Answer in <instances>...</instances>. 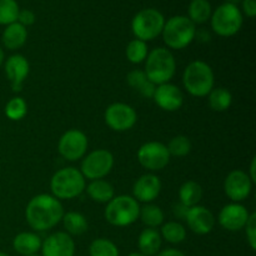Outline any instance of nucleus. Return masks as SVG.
Returning a JSON list of instances; mask_svg holds the SVG:
<instances>
[{"mask_svg":"<svg viewBox=\"0 0 256 256\" xmlns=\"http://www.w3.org/2000/svg\"><path fill=\"white\" fill-rule=\"evenodd\" d=\"M62 205L52 195L40 194L32 198L25 209V218L35 232H46L62 222L64 216Z\"/></svg>","mask_w":256,"mask_h":256,"instance_id":"f257e3e1","label":"nucleus"},{"mask_svg":"<svg viewBox=\"0 0 256 256\" xmlns=\"http://www.w3.org/2000/svg\"><path fill=\"white\" fill-rule=\"evenodd\" d=\"M176 62L166 48H155L145 59V75L155 85L166 84L174 78Z\"/></svg>","mask_w":256,"mask_h":256,"instance_id":"f03ea898","label":"nucleus"},{"mask_svg":"<svg viewBox=\"0 0 256 256\" xmlns=\"http://www.w3.org/2000/svg\"><path fill=\"white\" fill-rule=\"evenodd\" d=\"M215 76L212 66L202 60L192 62L184 70L182 84L190 95L204 98L214 89Z\"/></svg>","mask_w":256,"mask_h":256,"instance_id":"7ed1b4c3","label":"nucleus"},{"mask_svg":"<svg viewBox=\"0 0 256 256\" xmlns=\"http://www.w3.org/2000/svg\"><path fill=\"white\" fill-rule=\"evenodd\" d=\"M162 40L168 48L182 50L189 46L196 36V25L188 16L176 15L165 22L162 28Z\"/></svg>","mask_w":256,"mask_h":256,"instance_id":"20e7f679","label":"nucleus"},{"mask_svg":"<svg viewBox=\"0 0 256 256\" xmlns=\"http://www.w3.org/2000/svg\"><path fill=\"white\" fill-rule=\"evenodd\" d=\"M86 188L85 178L76 168H64L52 175L50 180V189L52 196L58 200H70L78 198Z\"/></svg>","mask_w":256,"mask_h":256,"instance_id":"39448f33","label":"nucleus"},{"mask_svg":"<svg viewBox=\"0 0 256 256\" xmlns=\"http://www.w3.org/2000/svg\"><path fill=\"white\" fill-rule=\"evenodd\" d=\"M140 205L136 200L129 195L114 196L106 205L105 219L114 226L124 228L134 224L139 219Z\"/></svg>","mask_w":256,"mask_h":256,"instance_id":"423d86ee","label":"nucleus"},{"mask_svg":"<svg viewBox=\"0 0 256 256\" xmlns=\"http://www.w3.org/2000/svg\"><path fill=\"white\" fill-rule=\"evenodd\" d=\"M165 24V18L159 10L154 8L140 10L132 20V32L135 39L150 42L162 35Z\"/></svg>","mask_w":256,"mask_h":256,"instance_id":"0eeeda50","label":"nucleus"},{"mask_svg":"<svg viewBox=\"0 0 256 256\" xmlns=\"http://www.w3.org/2000/svg\"><path fill=\"white\" fill-rule=\"evenodd\" d=\"M212 29L218 35L224 38H229L240 32L242 26V10L238 8V5L224 2L219 5L214 12L212 14Z\"/></svg>","mask_w":256,"mask_h":256,"instance_id":"6e6552de","label":"nucleus"},{"mask_svg":"<svg viewBox=\"0 0 256 256\" xmlns=\"http://www.w3.org/2000/svg\"><path fill=\"white\" fill-rule=\"evenodd\" d=\"M114 166V156L109 150L98 149L88 154L82 162L80 172L85 179L99 180L106 176Z\"/></svg>","mask_w":256,"mask_h":256,"instance_id":"1a4fd4ad","label":"nucleus"},{"mask_svg":"<svg viewBox=\"0 0 256 256\" xmlns=\"http://www.w3.org/2000/svg\"><path fill=\"white\" fill-rule=\"evenodd\" d=\"M138 160L140 165L150 172L162 170L170 162V154L166 145L159 142H149L142 144L138 150Z\"/></svg>","mask_w":256,"mask_h":256,"instance_id":"9d476101","label":"nucleus"},{"mask_svg":"<svg viewBox=\"0 0 256 256\" xmlns=\"http://www.w3.org/2000/svg\"><path fill=\"white\" fill-rule=\"evenodd\" d=\"M88 144V138L84 132L78 129H72L62 135L58 144V150L65 160L76 162L84 158Z\"/></svg>","mask_w":256,"mask_h":256,"instance_id":"9b49d317","label":"nucleus"},{"mask_svg":"<svg viewBox=\"0 0 256 256\" xmlns=\"http://www.w3.org/2000/svg\"><path fill=\"white\" fill-rule=\"evenodd\" d=\"M105 122L114 132H126L136 124L138 115L134 108L124 102H114L105 110Z\"/></svg>","mask_w":256,"mask_h":256,"instance_id":"f8f14e48","label":"nucleus"},{"mask_svg":"<svg viewBox=\"0 0 256 256\" xmlns=\"http://www.w3.org/2000/svg\"><path fill=\"white\" fill-rule=\"evenodd\" d=\"M252 189V182L248 172L242 170H232L229 172L224 182L226 196L234 202H240L246 199Z\"/></svg>","mask_w":256,"mask_h":256,"instance_id":"ddd939ff","label":"nucleus"},{"mask_svg":"<svg viewBox=\"0 0 256 256\" xmlns=\"http://www.w3.org/2000/svg\"><path fill=\"white\" fill-rule=\"evenodd\" d=\"M184 220L192 232L198 235H206L212 232L215 225V218L208 208L195 205L186 210Z\"/></svg>","mask_w":256,"mask_h":256,"instance_id":"4468645a","label":"nucleus"},{"mask_svg":"<svg viewBox=\"0 0 256 256\" xmlns=\"http://www.w3.org/2000/svg\"><path fill=\"white\" fill-rule=\"evenodd\" d=\"M250 212H248L244 205L239 202H232L228 204L220 210L219 212V224L228 232H239L244 229Z\"/></svg>","mask_w":256,"mask_h":256,"instance_id":"2eb2a0df","label":"nucleus"},{"mask_svg":"<svg viewBox=\"0 0 256 256\" xmlns=\"http://www.w3.org/2000/svg\"><path fill=\"white\" fill-rule=\"evenodd\" d=\"M42 256H74L75 242L69 234L58 232L49 235L42 242Z\"/></svg>","mask_w":256,"mask_h":256,"instance_id":"dca6fc26","label":"nucleus"},{"mask_svg":"<svg viewBox=\"0 0 256 256\" xmlns=\"http://www.w3.org/2000/svg\"><path fill=\"white\" fill-rule=\"evenodd\" d=\"M5 74L9 79L12 92H22V84L30 72V65L26 58L22 54H14L5 62Z\"/></svg>","mask_w":256,"mask_h":256,"instance_id":"f3484780","label":"nucleus"},{"mask_svg":"<svg viewBox=\"0 0 256 256\" xmlns=\"http://www.w3.org/2000/svg\"><path fill=\"white\" fill-rule=\"evenodd\" d=\"M152 99L158 106L165 112H176L184 104V95L182 90L170 82L158 85Z\"/></svg>","mask_w":256,"mask_h":256,"instance_id":"a211bd4d","label":"nucleus"},{"mask_svg":"<svg viewBox=\"0 0 256 256\" xmlns=\"http://www.w3.org/2000/svg\"><path fill=\"white\" fill-rule=\"evenodd\" d=\"M160 192H162V182L159 178L154 174H145L135 182L132 188V195H134L132 198L138 202L150 204L159 196Z\"/></svg>","mask_w":256,"mask_h":256,"instance_id":"6ab92c4d","label":"nucleus"},{"mask_svg":"<svg viewBox=\"0 0 256 256\" xmlns=\"http://www.w3.org/2000/svg\"><path fill=\"white\" fill-rule=\"evenodd\" d=\"M28 30L18 22L5 26L2 34V42L6 49L16 50L20 49L26 42Z\"/></svg>","mask_w":256,"mask_h":256,"instance_id":"aec40b11","label":"nucleus"},{"mask_svg":"<svg viewBox=\"0 0 256 256\" xmlns=\"http://www.w3.org/2000/svg\"><path fill=\"white\" fill-rule=\"evenodd\" d=\"M42 240L39 235L34 232H20L12 240V248L18 254L22 256L36 255V252L42 249Z\"/></svg>","mask_w":256,"mask_h":256,"instance_id":"412c9836","label":"nucleus"},{"mask_svg":"<svg viewBox=\"0 0 256 256\" xmlns=\"http://www.w3.org/2000/svg\"><path fill=\"white\" fill-rule=\"evenodd\" d=\"M139 252L145 256H155L162 248V235L156 229L146 228L142 230L138 239Z\"/></svg>","mask_w":256,"mask_h":256,"instance_id":"4be33fe9","label":"nucleus"},{"mask_svg":"<svg viewBox=\"0 0 256 256\" xmlns=\"http://www.w3.org/2000/svg\"><path fill=\"white\" fill-rule=\"evenodd\" d=\"M85 189L90 199L102 204H108L115 196L114 186L102 179L92 180Z\"/></svg>","mask_w":256,"mask_h":256,"instance_id":"5701e85b","label":"nucleus"},{"mask_svg":"<svg viewBox=\"0 0 256 256\" xmlns=\"http://www.w3.org/2000/svg\"><path fill=\"white\" fill-rule=\"evenodd\" d=\"M126 82L132 89L138 90L142 96L145 98H152L154 96L155 89L156 85L152 84L149 79L146 78L145 72L142 70L135 69L130 72L126 76Z\"/></svg>","mask_w":256,"mask_h":256,"instance_id":"b1692460","label":"nucleus"},{"mask_svg":"<svg viewBox=\"0 0 256 256\" xmlns=\"http://www.w3.org/2000/svg\"><path fill=\"white\" fill-rule=\"evenodd\" d=\"M202 198V188L196 182H185L179 189L180 204L185 208H192L200 202Z\"/></svg>","mask_w":256,"mask_h":256,"instance_id":"393cba45","label":"nucleus"},{"mask_svg":"<svg viewBox=\"0 0 256 256\" xmlns=\"http://www.w3.org/2000/svg\"><path fill=\"white\" fill-rule=\"evenodd\" d=\"M189 19L196 24H204L212 18V9L209 0H192L188 8Z\"/></svg>","mask_w":256,"mask_h":256,"instance_id":"a878e982","label":"nucleus"},{"mask_svg":"<svg viewBox=\"0 0 256 256\" xmlns=\"http://www.w3.org/2000/svg\"><path fill=\"white\" fill-rule=\"evenodd\" d=\"M62 224H64L65 230H66V234L72 235H82L84 232H88V224L86 218L82 214L76 212H69L66 214H64L62 216Z\"/></svg>","mask_w":256,"mask_h":256,"instance_id":"bb28decb","label":"nucleus"},{"mask_svg":"<svg viewBox=\"0 0 256 256\" xmlns=\"http://www.w3.org/2000/svg\"><path fill=\"white\" fill-rule=\"evenodd\" d=\"M209 105L212 110L216 112H222L230 108L232 102V95L225 88H216L209 92Z\"/></svg>","mask_w":256,"mask_h":256,"instance_id":"cd10ccee","label":"nucleus"},{"mask_svg":"<svg viewBox=\"0 0 256 256\" xmlns=\"http://www.w3.org/2000/svg\"><path fill=\"white\" fill-rule=\"evenodd\" d=\"M139 218L142 219V224L146 225L148 228L156 229L164 222V212L158 205L145 204L144 206L140 208Z\"/></svg>","mask_w":256,"mask_h":256,"instance_id":"c85d7f7f","label":"nucleus"},{"mask_svg":"<svg viewBox=\"0 0 256 256\" xmlns=\"http://www.w3.org/2000/svg\"><path fill=\"white\" fill-rule=\"evenodd\" d=\"M162 239H165L170 244H180L186 239V229L178 222H169L162 226Z\"/></svg>","mask_w":256,"mask_h":256,"instance_id":"c756f323","label":"nucleus"},{"mask_svg":"<svg viewBox=\"0 0 256 256\" xmlns=\"http://www.w3.org/2000/svg\"><path fill=\"white\" fill-rule=\"evenodd\" d=\"M90 256H119V249L116 245L109 239H95L89 246Z\"/></svg>","mask_w":256,"mask_h":256,"instance_id":"7c9ffc66","label":"nucleus"},{"mask_svg":"<svg viewBox=\"0 0 256 256\" xmlns=\"http://www.w3.org/2000/svg\"><path fill=\"white\" fill-rule=\"evenodd\" d=\"M149 48H148L146 42H142L139 39H134L128 44L126 46V54L128 60L132 64H140L146 59L148 54H149Z\"/></svg>","mask_w":256,"mask_h":256,"instance_id":"2f4dec72","label":"nucleus"},{"mask_svg":"<svg viewBox=\"0 0 256 256\" xmlns=\"http://www.w3.org/2000/svg\"><path fill=\"white\" fill-rule=\"evenodd\" d=\"M26 102L20 96L12 98V99L6 102V105H5V115H6L8 119L12 120V122L22 120V118L26 115Z\"/></svg>","mask_w":256,"mask_h":256,"instance_id":"473e14b6","label":"nucleus"},{"mask_svg":"<svg viewBox=\"0 0 256 256\" xmlns=\"http://www.w3.org/2000/svg\"><path fill=\"white\" fill-rule=\"evenodd\" d=\"M19 12L16 0H0V25L6 26L16 22Z\"/></svg>","mask_w":256,"mask_h":256,"instance_id":"72a5a7b5","label":"nucleus"},{"mask_svg":"<svg viewBox=\"0 0 256 256\" xmlns=\"http://www.w3.org/2000/svg\"><path fill=\"white\" fill-rule=\"evenodd\" d=\"M168 152H169L170 156H178L182 158L186 156L190 152H192V142L185 135H178V136L172 138L168 144Z\"/></svg>","mask_w":256,"mask_h":256,"instance_id":"f704fd0d","label":"nucleus"},{"mask_svg":"<svg viewBox=\"0 0 256 256\" xmlns=\"http://www.w3.org/2000/svg\"><path fill=\"white\" fill-rule=\"evenodd\" d=\"M245 232H246V240L249 242L252 250L256 249V214L252 212L248 219L246 224L244 226Z\"/></svg>","mask_w":256,"mask_h":256,"instance_id":"c9c22d12","label":"nucleus"},{"mask_svg":"<svg viewBox=\"0 0 256 256\" xmlns=\"http://www.w3.org/2000/svg\"><path fill=\"white\" fill-rule=\"evenodd\" d=\"M35 20H36V18H35L34 12H32V10L29 9H22L20 10L19 14H18L16 22H19V24H22V26L26 28L34 24Z\"/></svg>","mask_w":256,"mask_h":256,"instance_id":"e433bc0d","label":"nucleus"},{"mask_svg":"<svg viewBox=\"0 0 256 256\" xmlns=\"http://www.w3.org/2000/svg\"><path fill=\"white\" fill-rule=\"evenodd\" d=\"M242 12L248 18L252 19L256 15V0H242Z\"/></svg>","mask_w":256,"mask_h":256,"instance_id":"4c0bfd02","label":"nucleus"},{"mask_svg":"<svg viewBox=\"0 0 256 256\" xmlns=\"http://www.w3.org/2000/svg\"><path fill=\"white\" fill-rule=\"evenodd\" d=\"M155 256H186L182 252L178 249H165L162 252H159Z\"/></svg>","mask_w":256,"mask_h":256,"instance_id":"58836bf2","label":"nucleus"},{"mask_svg":"<svg viewBox=\"0 0 256 256\" xmlns=\"http://www.w3.org/2000/svg\"><path fill=\"white\" fill-rule=\"evenodd\" d=\"M255 166H256V159L252 160V164H250V172L248 175H249L250 180L252 182V184H255L256 182V175H255Z\"/></svg>","mask_w":256,"mask_h":256,"instance_id":"ea45409f","label":"nucleus"},{"mask_svg":"<svg viewBox=\"0 0 256 256\" xmlns=\"http://www.w3.org/2000/svg\"><path fill=\"white\" fill-rule=\"evenodd\" d=\"M2 62H4V52H2V46H0V66L2 65Z\"/></svg>","mask_w":256,"mask_h":256,"instance_id":"a19ab883","label":"nucleus"},{"mask_svg":"<svg viewBox=\"0 0 256 256\" xmlns=\"http://www.w3.org/2000/svg\"><path fill=\"white\" fill-rule=\"evenodd\" d=\"M226 2H230V4L238 5V4H239V2H242V0H228Z\"/></svg>","mask_w":256,"mask_h":256,"instance_id":"79ce46f5","label":"nucleus"},{"mask_svg":"<svg viewBox=\"0 0 256 256\" xmlns=\"http://www.w3.org/2000/svg\"><path fill=\"white\" fill-rule=\"evenodd\" d=\"M128 256H145V255H142V252H132V254H129Z\"/></svg>","mask_w":256,"mask_h":256,"instance_id":"37998d69","label":"nucleus"},{"mask_svg":"<svg viewBox=\"0 0 256 256\" xmlns=\"http://www.w3.org/2000/svg\"><path fill=\"white\" fill-rule=\"evenodd\" d=\"M0 256H9L6 254V252H0Z\"/></svg>","mask_w":256,"mask_h":256,"instance_id":"c03bdc74","label":"nucleus"},{"mask_svg":"<svg viewBox=\"0 0 256 256\" xmlns=\"http://www.w3.org/2000/svg\"><path fill=\"white\" fill-rule=\"evenodd\" d=\"M32 256H38V255H32Z\"/></svg>","mask_w":256,"mask_h":256,"instance_id":"a18cd8bd","label":"nucleus"}]
</instances>
